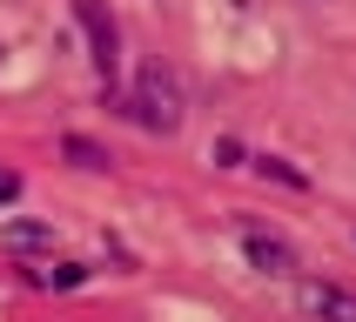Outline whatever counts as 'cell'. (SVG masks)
Wrapping results in <instances>:
<instances>
[{
    "label": "cell",
    "instance_id": "obj_1",
    "mask_svg": "<svg viewBox=\"0 0 356 322\" xmlns=\"http://www.w3.org/2000/svg\"><path fill=\"white\" fill-rule=\"evenodd\" d=\"M128 121H141L148 135H175L181 121H188V94H181V74L175 67H161V60H141L135 67V87L115 101Z\"/></svg>",
    "mask_w": 356,
    "mask_h": 322
},
{
    "label": "cell",
    "instance_id": "obj_8",
    "mask_svg": "<svg viewBox=\"0 0 356 322\" xmlns=\"http://www.w3.org/2000/svg\"><path fill=\"white\" fill-rule=\"evenodd\" d=\"M256 175L282 181V188H296V195H302V188H309V175H302L296 161H282V155H256Z\"/></svg>",
    "mask_w": 356,
    "mask_h": 322
},
{
    "label": "cell",
    "instance_id": "obj_9",
    "mask_svg": "<svg viewBox=\"0 0 356 322\" xmlns=\"http://www.w3.org/2000/svg\"><path fill=\"white\" fill-rule=\"evenodd\" d=\"M216 161H222V168H236V161H242V141L222 135V141H216Z\"/></svg>",
    "mask_w": 356,
    "mask_h": 322
},
{
    "label": "cell",
    "instance_id": "obj_4",
    "mask_svg": "<svg viewBox=\"0 0 356 322\" xmlns=\"http://www.w3.org/2000/svg\"><path fill=\"white\" fill-rule=\"evenodd\" d=\"M302 309L316 322H356V289H343V282H302Z\"/></svg>",
    "mask_w": 356,
    "mask_h": 322
},
{
    "label": "cell",
    "instance_id": "obj_7",
    "mask_svg": "<svg viewBox=\"0 0 356 322\" xmlns=\"http://www.w3.org/2000/svg\"><path fill=\"white\" fill-rule=\"evenodd\" d=\"M27 282H34V289H81L88 269H81V262H47V269H27Z\"/></svg>",
    "mask_w": 356,
    "mask_h": 322
},
{
    "label": "cell",
    "instance_id": "obj_2",
    "mask_svg": "<svg viewBox=\"0 0 356 322\" xmlns=\"http://www.w3.org/2000/svg\"><path fill=\"white\" fill-rule=\"evenodd\" d=\"M74 20H81V34H88V47H95V67H101V87H115V67H121V27L115 14L101 7V0H74Z\"/></svg>",
    "mask_w": 356,
    "mask_h": 322
},
{
    "label": "cell",
    "instance_id": "obj_3",
    "mask_svg": "<svg viewBox=\"0 0 356 322\" xmlns=\"http://www.w3.org/2000/svg\"><path fill=\"white\" fill-rule=\"evenodd\" d=\"M242 255H249V269H262V276H296V248H289L282 235L242 228Z\"/></svg>",
    "mask_w": 356,
    "mask_h": 322
},
{
    "label": "cell",
    "instance_id": "obj_6",
    "mask_svg": "<svg viewBox=\"0 0 356 322\" xmlns=\"http://www.w3.org/2000/svg\"><path fill=\"white\" fill-rule=\"evenodd\" d=\"M60 155L74 161V168H88V175H108V168H115V155H108L101 141H88V135H60Z\"/></svg>",
    "mask_w": 356,
    "mask_h": 322
},
{
    "label": "cell",
    "instance_id": "obj_5",
    "mask_svg": "<svg viewBox=\"0 0 356 322\" xmlns=\"http://www.w3.org/2000/svg\"><path fill=\"white\" fill-rule=\"evenodd\" d=\"M7 248H14V255H47V248H54V228H47V221H7Z\"/></svg>",
    "mask_w": 356,
    "mask_h": 322
},
{
    "label": "cell",
    "instance_id": "obj_10",
    "mask_svg": "<svg viewBox=\"0 0 356 322\" xmlns=\"http://www.w3.org/2000/svg\"><path fill=\"white\" fill-rule=\"evenodd\" d=\"M0 201H20V175L14 168H0Z\"/></svg>",
    "mask_w": 356,
    "mask_h": 322
}]
</instances>
